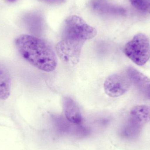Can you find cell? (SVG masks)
Here are the masks:
<instances>
[{"mask_svg": "<svg viewBox=\"0 0 150 150\" xmlns=\"http://www.w3.org/2000/svg\"><path fill=\"white\" fill-rule=\"evenodd\" d=\"M21 56L30 64L46 72L53 71L57 66V57L46 41L31 35L23 34L15 40Z\"/></svg>", "mask_w": 150, "mask_h": 150, "instance_id": "1", "label": "cell"}, {"mask_svg": "<svg viewBox=\"0 0 150 150\" xmlns=\"http://www.w3.org/2000/svg\"><path fill=\"white\" fill-rule=\"evenodd\" d=\"M97 34L95 28L89 25L80 17L74 15L65 20L62 40L73 45L83 47L86 40L93 38Z\"/></svg>", "mask_w": 150, "mask_h": 150, "instance_id": "2", "label": "cell"}, {"mask_svg": "<svg viewBox=\"0 0 150 150\" xmlns=\"http://www.w3.org/2000/svg\"><path fill=\"white\" fill-rule=\"evenodd\" d=\"M125 55L139 66L145 65L150 59V43L148 37L138 33L124 47Z\"/></svg>", "mask_w": 150, "mask_h": 150, "instance_id": "3", "label": "cell"}, {"mask_svg": "<svg viewBox=\"0 0 150 150\" xmlns=\"http://www.w3.org/2000/svg\"><path fill=\"white\" fill-rule=\"evenodd\" d=\"M131 82L127 75L115 74L107 78L104 83V91L107 95L117 98L124 94L130 87Z\"/></svg>", "mask_w": 150, "mask_h": 150, "instance_id": "4", "label": "cell"}, {"mask_svg": "<svg viewBox=\"0 0 150 150\" xmlns=\"http://www.w3.org/2000/svg\"><path fill=\"white\" fill-rule=\"evenodd\" d=\"M127 75L131 83L139 92L145 98L150 100V79L134 68H129L127 69Z\"/></svg>", "mask_w": 150, "mask_h": 150, "instance_id": "5", "label": "cell"}, {"mask_svg": "<svg viewBox=\"0 0 150 150\" xmlns=\"http://www.w3.org/2000/svg\"><path fill=\"white\" fill-rule=\"evenodd\" d=\"M63 108L66 119L72 124L79 125L82 122L81 111L78 104L72 98L64 97Z\"/></svg>", "mask_w": 150, "mask_h": 150, "instance_id": "6", "label": "cell"}, {"mask_svg": "<svg viewBox=\"0 0 150 150\" xmlns=\"http://www.w3.org/2000/svg\"><path fill=\"white\" fill-rule=\"evenodd\" d=\"M150 121V107L138 105L131 109L128 121L138 127H143Z\"/></svg>", "mask_w": 150, "mask_h": 150, "instance_id": "7", "label": "cell"}, {"mask_svg": "<svg viewBox=\"0 0 150 150\" xmlns=\"http://www.w3.org/2000/svg\"><path fill=\"white\" fill-rule=\"evenodd\" d=\"M11 78L8 70L0 62V99L6 100L10 94Z\"/></svg>", "mask_w": 150, "mask_h": 150, "instance_id": "8", "label": "cell"}, {"mask_svg": "<svg viewBox=\"0 0 150 150\" xmlns=\"http://www.w3.org/2000/svg\"><path fill=\"white\" fill-rule=\"evenodd\" d=\"M142 128L128 121L122 131V136L128 139H134L139 135Z\"/></svg>", "mask_w": 150, "mask_h": 150, "instance_id": "9", "label": "cell"}, {"mask_svg": "<svg viewBox=\"0 0 150 150\" xmlns=\"http://www.w3.org/2000/svg\"><path fill=\"white\" fill-rule=\"evenodd\" d=\"M131 4L140 11L150 14V0H129Z\"/></svg>", "mask_w": 150, "mask_h": 150, "instance_id": "10", "label": "cell"}, {"mask_svg": "<svg viewBox=\"0 0 150 150\" xmlns=\"http://www.w3.org/2000/svg\"><path fill=\"white\" fill-rule=\"evenodd\" d=\"M7 1H8L10 2L13 3L16 1V0H7Z\"/></svg>", "mask_w": 150, "mask_h": 150, "instance_id": "11", "label": "cell"}]
</instances>
